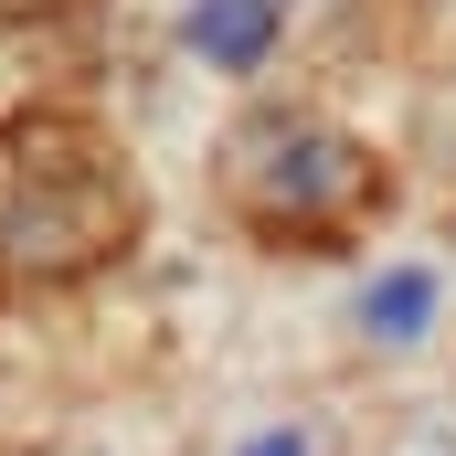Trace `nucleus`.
<instances>
[{
    "mask_svg": "<svg viewBox=\"0 0 456 456\" xmlns=\"http://www.w3.org/2000/svg\"><path fill=\"white\" fill-rule=\"evenodd\" d=\"M244 456H297V436H255V446H244Z\"/></svg>",
    "mask_w": 456,
    "mask_h": 456,
    "instance_id": "3",
    "label": "nucleus"
},
{
    "mask_svg": "<svg viewBox=\"0 0 456 456\" xmlns=\"http://www.w3.org/2000/svg\"><path fill=\"white\" fill-rule=\"evenodd\" d=\"M425 308H436V287H425L414 265H393V276L371 287V330H382V340H414V330H425Z\"/></svg>",
    "mask_w": 456,
    "mask_h": 456,
    "instance_id": "2",
    "label": "nucleus"
},
{
    "mask_svg": "<svg viewBox=\"0 0 456 456\" xmlns=\"http://www.w3.org/2000/svg\"><path fill=\"white\" fill-rule=\"evenodd\" d=\"M265 32H276V0H202V11H191V43L224 53V64H255Z\"/></svg>",
    "mask_w": 456,
    "mask_h": 456,
    "instance_id": "1",
    "label": "nucleus"
}]
</instances>
